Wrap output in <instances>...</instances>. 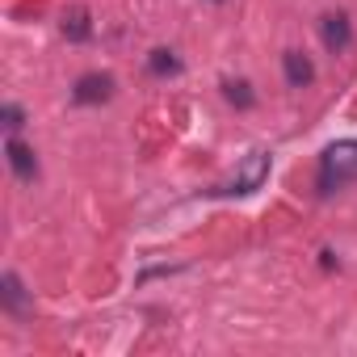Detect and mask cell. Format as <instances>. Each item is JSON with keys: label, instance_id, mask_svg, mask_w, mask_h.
<instances>
[{"label": "cell", "instance_id": "cell-6", "mask_svg": "<svg viewBox=\"0 0 357 357\" xmlns=\"http://www.w3.org/2000/svg\"><path fill=\"white\" fill-rule=\"evenodd\" d=\"M282 68H286L290 89H307V84L315 80V63H311L303 51H286V55H282Z\"/></svg>", "mask_w": 357, "mask_h": 357}, {"label": "cell", "instance_id": "cell-5", "mask_svg": "<svg viewBox=\"0 0 357 357\" xmlns=\"http://www.w3.org/2000/svg\"><path fill=\"white\" fill-rule=\"evenodd\" d=\"M319 34H324V47L336 51V55L353 43V30H349V17H344V13H328V17L319 22Z\"/></svg>", "mask_w": 357, "mask_h": 357}, {"label": "cell", "instance_id": "cell-10", "mask_svg": "<svg viewBox=\"0 0 357 357\" xmlns=\"http://www.w3.org/2000/svg\"><path fill=\"white\" fill-rule=\"evenodd\" d=\"M63 34H68L72 43H84V38L93 34V26H89V13H84V9L68 13V17H63Z\"/></svg>", "mask_w": 357, "mask_h": 357}, {"label": "cell", "instance_id": "cell-9", "mask_svg": "<svg viewBox=\"0 0 357 357\" xmlns=\"http://www.w3.org/2000/svg\"><path fill=\"white\" fill-rule=\"evenodd\" d=\"M147 68H151V76H176L181 72V59H176L172 51H151V59H147Z\"/></svg>", "mask_w": 357, "mask_h": 357}, {"label": "cell", "instance_id": "cell-3", "mask_svg": "<svg viewBox=\"0 0 357 357\" xmlns=\"http://www.w3.org/2000/svg\"><path fill=\"white\" fill-rule=\"evenodd\" d=\"M109 93H114V76H105V72H89V76L76 80L72 101H76V105H97V101H109Z\"/></svg>", "mask_w": 357, "mask_h": 357}, {"label": "cell", "instance_id": "cell-7", "mask_svg": "<svg viewBox=\"0 0 357 357\" xmlns=\"http://www.w3.org/2000/svg\"><path fill=\"white\" fill-rule=\"evenodd\" d=\"M0 303H5L9 315H22V311H26V290H22V282H17V273H5V278H0Z\"/></svg>", "mask_w": 357, "mask_h": 357}, {"label": "cell", "instance_id": "cell-1", "mask_svg": "<svg viewBox=\"0 0 357 357\" xmlns=\"http://www.w3.org/2000/svg\"><path fill=\"white\" fill-rule=\"evenodd\" d=\"M357 181V139H340L332 143L324 155H319V176H315V185L324 198H332L336 190L353 185Z\"/></svg>", "mask_w": 357, "mask_h": 357}, {"label": "cell", "instance_id": "cell-4", "mask_svg": "<svg viewBox=\"0 0 357 357\" xmlns=\"http://www.w3.org/2000/svg\"><path fill=\"white\" fill-rule=\"evenodd\" d=\"M5 155H9V164H13V172H17V181H34V176H38V160H34V151H30L17 135L5 139Z\"/></svg>", "mask_w": 357, "mask_h": 357}, {"label": "cell", "instance_id": "cell-11", "mask_svg": "<svg viewBox=\"0 0 357 357\" xmlns=\"http://www.w3.org/2000/svg\"><path fill=\"white\" fill-rule=\"evenodd\" d=\"M0 118H5V126H9V135H13V130H22V126H26V122H22V109H17V105H13V101H9V105H5V109H0Z\"/></svg>", "mask_w": 357, "mask_h": 357}, {"label": "cell", "instance_id": "cell-2", "mask_svg": "<svg viewBox=\"0 0 357 357\" xmlns=\"http://www.w3.org/2000/svg\"><path fill=\"white\" fill-rule=\"evenodd\" d=\"M269 176V155L265 151H252L244 164H240V172L231 176L227 185H219V190H211V194H223V198H244V194H252V190H261V181Z\"/></svg>", "mask_w": 357, "mask_h": 357}, {"label": "cell", "instance_id": "cell-8", "mask_svg": "<svg viewBox=\"0 0 357 357\" xmlns=\"http://www.w3.org/2000/svg\"><path fill=\"white\" fill-rule=\"evenodd\" d=\"M223 97L236 105V109H252V89H248V80H223Z\"/></svg>", "mask_w": 357, "mask_h": 357}]
</instances>
